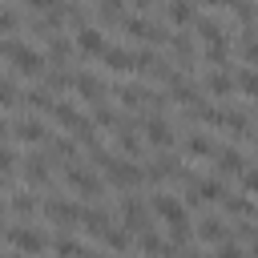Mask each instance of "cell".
Masks as SVG:
<instances>
[{"label":"cell","mask_w":258,"mask_h":258,"mask_svg":"<svg viewBox=\"0 0 258 258\" xmlns=\"http://www.w3.org/2000/svg\"><path fill=\"white\" fill-rule=\"evenodd\" d=\"M214 258H246V250H242V246H238V242H222V246H218V254H214Z\"/></svg>","instance_id":"cell-39"},{"label":"cell","mask_w":258,"mask_h":258,"mask_svg":"<svg viewBox=\"0 0 258 258\" xmlns=\"http://www.w3.org/2000/svg\"><path fill=\"white\" fill-rule=\"evenodd\" d=\"M226 8H230V12H234V16L242 20V24H250V20L258 16V8H254L250 0H226Z\"/></svg>","instance_id":"cell-33"},{"label":"cell","mask_w":258,"mask_h":258,"mask_svg":"<svg viewBox=\"0 0 258 258\" xmlns=\"http://www.w3.org/2000/svg\"><path fill=\"white\" fill-rule=\"evenodd\" d=\"M73 89H77V97H85L89 105H101V97H105V81L93 77V73H73Z\"/></svg>","instance_id":"cell-11"},{"label":"cell","mask_w":258,"mask_h":258,"mask_svg":"<svg viewBox=\"0 0 258 258\" xmlns=\"http://www.w3.org/2000/svg\"><path fill=\"white\" fill-rule=\"evenodd\" d=\"M181 258H206V254H198V250H185V254H181Z\"/></svg>","instance_id":"cell-45"},{"label":"cell","mask_w":258,"mask_h":258,"mask_svg":"<svg viewBox=\"0 0 258 258\" xmlns=\"http://www.w3.org/2000/svg\"><path fill=\"white\" fill-rule=\"evenodd\" d=\"M12 137H16V141L36 145V141H44L48 133H44V125H40L36 117H20V121H12Z\"/></svg>","instance_id":"cell-14"},{"label":"cell","mask_w":258,"mask_h":258,"mask_svg":"<svg viewBox=\"0 0 258 258\" xmlns=\"http://www.w3.org/2000/svg\"><path fill=\"white\" fill-rule=\"evenodd\" d=\"M12 105H20V89L12 77H0V109H12Z\"/></svg>","instance_id":"cell-31"},{"label":"cell","mask_w":258,"mask_h":258,"mask_svg":"<svg viewBox=\"0 0 258 258\" xmlns=\"http://www.w3.org/2000/svg\"><path fill=\"white\" fill-rule=\"evenodd\" d=\"M121 226H125L129 234H141V230L149 226V206H145L141 198H121Z\"/></svg>","instance_id":"cell-7"},{"label":"cell","mask_w":258,"mask_h":258,"mask_svg":"<svg viewBox=\"0 0 258 258\" xmlns=\"http://www.w3.org/2000/svg\"><path fill=\"white\" fill-rule=\"evenodd\" d=\"M153 4H157V0H133V8H137V12H149Z\"/></svg>","instance_id":"cell-42"},{"label":"cell","mask_w":258,"mask_h":258,"mask_svg":"<svg viewBox=\"0 0 258 258\" xmlns=\"http://www.w3.org/2000/svg\"><path fill=\"white\" fill-rule=\"evenodd\" d=\"M52 153L56 157H77V141L73 137H52Z\"/></svg>","instance_id":"cell-35"},{"label":"cell","mask_w":258,"mask_h":258,"mask_svg":"<svg viewBox=\"0 0 258 258\" xmlns=\"http://www.w3.org/2000/svg\"><path fill=\"white\" fill-rule=\"evenodd\" d=\"M20 101H28L32 109H44V113L52 109V93H48V89H40V85H36V89H28V93H20Z\"/></svg>","instance_id":"cell-28"},{"label":"cell","mask_w":258,"mask_h":258,"mask_svg":"<svg viewBox=\"0 0 258 258\" xmlns=\"http://www.w3.org/2000/svg\"><path fill=\"white\" fill-rule=\"evenodd\" d=\"M165 16H169V24H177V28H185V24H194V0H169L165 4Z\"/></svg>","instance_id":"cell-20"},{"label":"cell","mask_w":258,"mask_h":258,"mask_svg":"<svg viewBox=\"0 0 258 258\" xmlns=\"http://www.w3.org/2000/svg\"><path fill=\"white\" fill-rule=\"evenodd\" d=\"M202 89H206L210 97H222V101H226V97L234 93V77H230L226 69H210L206 81H202Z\"/></svg>","instance_id":"cell-13"},{"label":"cell","mask_w":258,"mask_h":258,"mask_svg":"<svg viewBox=\"0 0 258 258\" xmlns=\"http://www.w3.org/2000/svg\"><path fill=\"white\" fill-rule=\"evenodd\" d=\"M113 133H117V145H121L125 157H137V153H141V137L133 133V121H117Z\"/></svg>","instance_id":"cell-17"},{"label":"cell","mask_w":258,"mask_h":258,"mask_svg":"<svg viewBox=\"0 0 258 258\" xmlns=\"http://www.w3.org/2000/svg\"><path fill=\"white\" fill-rule=\"evenodd\" d=\"M24 4H28L32 12H52V8H56V0H24Z\"/></svg>","instance_id":"cell-41"},{"label":"cell","mask_w":258,"mask_h":258,"mask_svg":"<svg viewBox=\"0 0 258 258\" xmlns=\"http://www.w3.org/2000/svg\"><path fill=\"white\" fill-rule=\"evenodd\" d=\"M145 141L169 149V145H173V125H169L161 113H149V117H145Z\"/></svg>","instance_id":"cell-10"},{"label":"cell","mask_w":258,"mask_h":258,"mask_svg":"<svg viewBox=\"0 0 258 258\" xmlns=\"http://www.w3.org/2000/svg\"><path fill=\"white\" fill-rule=\"evenodd\" d=\"M149 210H153L157 218H165V226H177V222H189V214H185V202H181V198H173V194H153V202H149Z\"/></svg>","instance_id":"cell-6"},{"label":"cell","mask_w":258,"mask_h":258,"mask_svg":"<svg viewBox=\"0 0 258 258\" xmlns=\"http://www.w3.org/2000/svg\"><path fill=\"white\" fill-rule=\"evenodd\" d=\"M52 254H56V258H81L85 246H81L77 238H56V242H52Z\"/></svg>","instance_id":"cell-29"},{"label":"cell","mask_w":258,"mask_h":258,"mask_svg":"<svg viewBox=\"0 0 258 258\" xmlns=\"http://www.w3.org/2000/svg\"><path fill=\"white\" fill-rule=\"evenodd\" d=\"M194 28H198V36H202L206 44H214V40H230L226 28H222V20H214V16H194Z\"/></svg>","instance_id":"cell-18"},{"label":"cell","mask_w":258,"mask_h":258,"mask_svg":"<svg viewBox=\"0 0 258 258\" xmlns=\"http://www.w3.org/2000/svg\"><path fill=\"white\" fill-rule=\"evenodd\" d=\"M0 56H8V60H12V69H16L20 77H44V69H48V60H44V52H36V48H28V44H20L16 36H8V40H0Z\"/></svg>","instance_id":"cell-1"},{"label":"cell","mask_w":258,"mask_h":258,"mask_svg":"<svg viewBox=\"0 0 258 258\" xmlns=\"http://www.w3.org/2000/svg\"><path fill=\"white\" fill-rule=\"evenodd\" d=\"M101 24H121L129 12H125V0H101Z\"/></svg>","instance_id":"cell-24"},{"label":"cell","mask_w":258,"mask_h":258,"mask_svg":"<svg viewBox=\"0 0 258 258\" xmlns=\"http://www.w3.org/2000/svg\"><path fill=\"white\" fill-rule=\"evenodd\" d=\"M16 28H20L16 12H12V8H0V32H16Z\"/></svg>","instance_id":"cell-38"},{"label":"cell","mask_w":258,"mask_h":258,"mask_svg":"<svg viewBox=\"0 0 258 258\" xmlns=\"http://www.w3.org/2000/svg\"><path fill=\"white\" fill-rule=\"evenodd\" d=\"M226 214L234 218H258V202L246 194H226Z\"/></svg>","instance_id":"cell-19"},{"label":"cell","mask_w":258,"mask_h":258,"mask_svg":"<svg viewBox=\"0 0 258 258\" xmlns=\"http://www.w3.org/2000/svg\"><path fill=\"white\" fill-rule=\"evenodd\" d=\"M81 226H85L89 234H105V230L113 226V218H109L105 210H85V214H81Z\"/></svg>","instance_id":"cell-23"},{"label":"cell","mask_w":258,"mask_h":258,"mask_svg":"<svg viewBox=\"0 0 258 258\" xmlns=\"http://www.w3.org/2000/svg\"><path fill=\"white\" fill-rule=\"evenodd\" d=\"M250 258H258V242H254V250H250Z\"/></svg>","instance_id":"cell-47"},{"label":"cell","mask_w":258,"mask_h":258,"mask_svg":"<svg viewBox=\"0 0 258 258\" xmlns=\"http://www.w3.org/2000/svg\"><path fill=\"white\" fill-rule=\"evenodd\" d=\"M20 161H24V181H28V185H48V157L28 153V157H20Z\"/></svg>","instance_id":"cell-16"},{"label":"cell","mask_w":258,"mask_h":258,"mask_svg":"<svg viewBox=\"0 0 258 258\" xmlns=\"http://www.w3.org/2000/svg\"><path fill=\"white\" fill-rule=\"evenodd\" d=\"M238 44H242V60H246V64H258V32H254V28H246Z\"/></svg>","instance_id":"cell-30"},{"label":"cell","mask_w":258,"mask_h":258,"mask_svg":"<svg viewBox=\"0 0 258 258\" xmlns=\"http://www.w3.org/2000/svg\"><path fill=\"white\" fill-rule=\"evenodd\" d=\"M8 258H28V254H8Z\"/></svg>","instance_id":"cell-48"},{"label":"cell","mask_w":258,"mask_h":258,"mask_svg":"<svg viewBox=\"0 0 258 258\" xmlns=\"http://www.w3.org/2000/svg\"><path fill=\"white\" fill-rule=\"evenodd\" d=\"M214 161H218L222 173H242V169H246V157H242L238 145H222V149H214Z\"/></svg>","instance_id":"cell-15"},{"label":"cell","mask_w":258,"mask_h":258,"mask_svg":"<svg viewBox=\"0 0 258 258\" xmlns=\"http://www.w3.org/2000/svg\"><path fill=\"white\" fill-rule=\"evenodd\" d=\"M40 89H48V93H64V89H73V73L69 69H44V85Z\"/></svg>","instance_id":"cell-21"},{"label":"cell","mask_w":258,"mask_h":258,"mask_svg":"<svg viewBox=\"0 0 258 258\" xmlns=\"http://www.w3.org/2000/svg\"><path fill=\"white\" fill-rule=\"evenodd\" d=\"M242 185H246V194L258 198V165H246V169H242Z\"/></svg>","instance_id":"cell-37"},{"label":"cell","mask_w":258,"mask_h":258,"mask_svg":"<svg viewBox=\"0 0 258 258\" xmlns=\"http://www.w3.org/2000/svg\"><path fill=\"white\" fill-rule=\"evenodd\" d=\"M234 89H242L246 97H254L258 101V73L246 64V69H238V77H234Z\"/></svg>","instance_id":"cell-27"},{"label":"cell","mask_w":258,"mask_h":258,"mask_svg":"<svg viewBox=\"0 0 258 258\" xmlns=\"http://www.w3.org/2000/svg\"><path fill=\"white\" fill-rule=\"evenodd\" d=\"M101 64H105L109 73H133V64H137V60H133V52H129V48L109 44V48L101 52Z\"/></svg>","instance_id":"cell-12"},{"label":"cell","mask_w":258,"mask_h":258,"mask_svg":"<svg viewBox=\"0 0 258 258\" xmlns=\"http://www.w3.org/2000/svg\"><path fill=\"white\" fill-rule=\"evenodd\" d=\"M202 4H210V8H226V0H202Z\"/></svg>","instance_id":"cell-44"},{"label":"cell","mask_w":258,"mask_h":258,"mask_svg":"<svg viewBox=\"0 0 258 258\" xmlns=\"http://www.w3.org/2000/svg\"><path fill=\"white\" fill-rule=\"evenodd\" d=\"M101 169H105V177H109L113 185H121V189H129V185H141V181H145V169H141L133 157H109Z\"/></svg>","instance_id":"cell-2"},{"label":"cell","mask_w":258,"mask_h":258,"mask_svg":"<svg viewBox=\"0 0 258 258\" xmlns=\"http://www.w3.org/2000/svg\"><path fill=\"white\" fill-rule=\"evenodd\" d=\"M4 234H8V242H12L20 254H28V258H36V254L48 250V238H44L40 230H32V226H8Z\"/></svg>","instance_id":"cell-3"},{"label":"cell","mask_w":258,"mask_h":258,"mask_svg":"<svg viewBox=\"0 0 258 258\" xmlns=\"http://www.w3.org/2000/svg\"><path fill=\"white\" fill-rule=\"evenodd\" d=\"M64 185H69V189H77L81 198H93V194H101V181H97V173H93L89 165H77V161L64 169Z\"/></svg>","instance_id":"cell-5"},{"label":"cell","mask_w":258,"mask_h":258,"mask_svg":"<svg viewBox=\"0 0 258 258\" xmlns=\"http://www.w3.org/2000/svg\"><path fill=\"white\" fill-rule=\"evenodd\" d=\"M185 153L189 157H214V141L206 133H194V137H185Z\"/></svg>","instance_id":"cell-26"},{"label":"cell","mask_w":258,"mask_h":258,"mask_svg":"<svg viewBox=\"0 0 258 258\" xmlns=\"http://www.w3.org/2000/svg\"><path fill=\"white\" fill-rule=\"evenodd\" d=\"M4 218H8V210H4V206H0V226H4Z\"/></svg>","instance_id":"cell-46"},{"label":"cell","mask_w":258,"mask_h":258,"mask_svg":"<svg viewBox=\"0 0 258 258\" xmlns=\"http://www.w3.org/2000/svg\"><path fill=\"white\" fill-rule=\"evenodd\" d=\"M8 206H12L16 214H32V210H36V198H32V194H24V189H16Z\"/></svg>","instance_id":"cell-34"},{"label":"cell","mask_w":258,"mask_h":258,"mask_svg":"<svg viewBox=\"0 0 258 258\" xmlns=\"http://www.w3.org/2000/svg\"><path fill=\"white\" fill-rule=\"evenodd\" d=\"M169 48H173V56H177V64L185 69V64H189V56H194V40H189L185 32H177V36H169Z\"/></svg>","instance_id":"cell-25"},{"label":"cell","mask_w":258,"mask_h":258,"mask_svg":"<svg viewBox=\"0 0 258 258\" xmlns=\"http://www.w3.org/2000/svg\"><path fill=\"white\" fill-rule=\"evenodd\" d=\"M194 238H198V242H206V246H222V242H230V226H226V218H218V214H206V218L198 222Z\"/></svg>","instance_id":"cell-8"},{"label":"cell","mask_w":258,"mask_h":258,"mask_svg":"<svg viewBox=\"0 0 258 258\" xmlns=\"http://www.w3.org/2000/svg\"><path fill=\"white\" fill-rule=\"evenodd\" d=\"M40 210H44V218L56 222V226H81V214H85V206L64 202V198H44Z\"/></svg>","instance_id":"cell-4"},{"label":"cell","mask_w":258,"mask_h":258,"mask_svg":"<svg viewBox=\"0 0 258 258\" xmlns=\"http://www.w3.org/2000/svg\"><path fill=\"white\" fill-rule=\"evenodd\" d=\"M169 246H185L189 242V222H177V226H169V238H165Z\"/></svg>","instance_id":"cell-36"},{"label":"cell","mask_w":258,"mask_h":258,"mask_svg":"<svg viewBox=\"0 0 258 258\" xmlns=\"http://www.w3.org/2000/svg\"><path fill=\"white\" fill-rule=\"evenodd\" d=\"M117 121H121V113H117V109H109V105H97V109H93V125L117 129Z\"/></svg>","instance_id":"cell-32"},{"label":"cell","mask_w":258,"mask_h":258,"mask_svg":"<svg viewBox=\"0 0 258 258\" xmlns=\"http://www.w3.org/2000/svg\"><path fill=\"white\" fill-rule=\"evenodd\" d=\"M12 161H16V153H12L8 145H0V177H8V173H12Z\"/></svg>","instance_id":"cell-40"},{"label":"cell","mask_w":258,"mask_h":258,"mask_svg":"<svg viewBox=\"0 0 258 258\" xmlns=\"http://www.w3.org/2000/svg\"><path fill=\"white\" fill-rule=\"evenodd\" d=\"M8 133H12V125H8L4 117H0V145H4V137H8Z\"/></svg>","instance_id":"cell-43"},{"label":"cell","mask_w":258,"mask_h":258,"mask_svg":"<svg viewBox=\"0 0 258 258\" xmlns=\"http://www.w3.org/2000/svg\"><path fill=\"white\" fill-rule=\"evenodd\" d=\"M73 48H77L81 56H101V52L109 48V40H105V32H101V28L85 24V28H77V36H73Z\"/></svg>","instance_id":"cell-9"},{"label":"cell","mask_w":258,"mask_h":258,"mask_svg":"<svg viewBox=\"0 0 258 258\" xmlns=\"http://www.w3.org/2000/svg\"><path fill=\"white\" fill-rule=\"evenodd\" d=\"M101 238H105V246H109L113 254H125V250H129V242H133V234H129L125 226H109Z\"/></svg>","instance_id":"cell-22"}]
</instances>
